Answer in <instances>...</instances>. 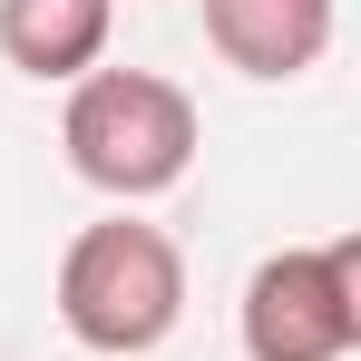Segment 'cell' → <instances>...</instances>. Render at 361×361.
Wrapping results in <instances>:
<instances>
[{
    "label": "cell",
    "mask_w": 361,
    "mask_h": 361,
    "mask_svg": "<svg viewBox=\"0 0 361 361\" xmlns=\"http://www.w3.org/2000/svg\"><path fill=\"white\" fill-rule=\"evenodd\" d=\"M59 322H68L78 352L147 361L185 322V254H176V235L147 225V215H127V205L98 215L59 254Z\"/></svg>",
    "instance_id": "1"
},
{
    "label": "cell",
    "mask_w": 361,
    "mask_h": 361,
    "mask_svg": "<svg viewBox=\"0 0 361 361\" xmlns=\"http://www.w3.org/2000/svg\"><path fill=\"white\" fill-rule=\"evenodd\" d=\"M59 147L98 195L147 205V195L185 185V166H195V98L157 68H88V78H68Z\"/></svg>",
    "instance_id": "2"
},
{
    "label": "cell",
    "mask_w": 361,
    "mask_h": 361,
    "mask_svg": "<svg viewBox=\"0 0 361 361\" xmlns=\"http://www.w3.org/2000/svg\"><path fill=\"white\" fill-rule=\"evenodd\" d=\"M361 342V235L283 244L244 283V361H352Z\"/></svg>",
    "instance_id": "3"
},
{
    "label": "cell",
    "mask_w": 361,
    "mask_h": 361,
    "mask_svg": "<svg viewBox=\"0 0 361 361\" xmlns=\"http://www.w3.org/2000/svg\"><path fill=\"white\" fill-rule=\"evenodd\" d=\"M205 39L244 78H302L332 49V0H205Z\"/></svg>",
    "instance_id": "4"
},
{
    "label": "cell",
    "mask_w": 361,
    "mask_h": 361,
    "mask_svg": "<svg viewBox=\"0 0 361 361\" xmlns=\"http://www.w3.org/2000/svg\"><path fill=\"white\" fill-rule=\"evenodd\" d=\"M118 0H0V59L20 78H88L108 59Z\"/></svg>",
    "instance_id": "5"
}]
</instances>
